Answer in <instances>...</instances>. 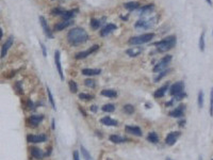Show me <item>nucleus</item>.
I'll return each mask as SVG.
<instances>
[{"label": "nucleus", "mask_w": 213, "mask_h": 160, "mask_svg": "<svg viewBox=\"0 0 213 160\" xmlns=\"http://www.w3.org/2000/svg\"><path fill=\"white\" fill-rule=\"evenodd\" d=\"M90 39L89 34L83 28L80 27H76L73 28L71 30L68 31L67 33V41L68 43L71 44V46L77 47L81 44H84L85 42H87Z\"/></svg>", "instance_id": "nucleus-1"}, {"label": "nucleus", "mask_w": 213, "mask_h": 160, "mask_svg": "<svg viewBox=\"0 0 213 160\" xmlns=\"http://www.w3.org/2000/svg\"><path fill=\"white\" fill-rule=\"evenodd\" d=\"M177 44V37L176 35H170V36H167L163 40L159 41V42H156L154 44V46L157 47V49L159 53H166L168 50L173 49L174 47L176 46Z\"/></svg>", "instance_id": "nucleus-2"}, {"label": "nucleus", "mask_w": 213, "mask_h": 160, "mask_svg": "<svg viewBox=\"0 0 213 160\" xmlns=\"http://www.w3.org/2000/svg\"><path fill=\"white\" fill-rule=\"evenodd\" d=\"M154 36H156L154 33H145V34L138 35V36H132L129 39V44L132 45V46L143 45V44H146L148 43V42H150Z\"/></svg>", "instance_id": "nucleus-3"}, {"label": "nucleus", "mask_w": 213, "mask_h": 160, "mask_svg": "<svg viewBox=\"0 0 213 160\" xmlns=\"http://www.w3.org/2000/svg\"><path fill=\"white\" fill-rule=\"evenodd\" d=\"M157 22V17H148V18H141L134 24L135 29H141V30H146L152 28Z\"/></svg>", "instance_id": "nucleus-4"}, {"label": "nucleus", "mask_w": 213, "mask_h": 160, "mask_svg": "<svg viewBox=\"0 0 213 160\" xmlns=\"http://www.w3.org/2000/svg\"><path fill=\"white\" fill-rule=\"evenodd\" d=\"M172 59H173V57H172L170 55H164L163 58L161 59L160 61L158 62L157 64L154 66V68H152V72H154V73H160V72L164 71V69H166L167 66H168V65H170V63L172 62Z\"/></svg>", "instance_id": "nucleus-5"}, {"label": "nucleus", "mask_w": 213, "mask_h": 160, "mask_svg": "<svg viewBox=\"0 0 213 160\" xmlns=\"http://www.w3.org/2000/svg\"><path fill=\"white\" fill-rule=\"evenodd\" d=\"M98 49H99V45H93V46H91L90 48H89V49L76 53V55H75V59H77V60L85 59L87 57H89L90 55H92V53H96V51H97Z\"/></svg>", "instance_id": "nucleus-6"}, {"label": "nucleus", "mask_w": 213, "mask_h": 160, "mask_svg": "<svg viewBox=\"0 0 213 160\" xmlns=\"http://www.w3.org/2000/svg\"><path fill=\"white\" fill-rule=\"evenodd\" d=\"M183 89H184V83L183 81H178L175 82L173 86L170 88V94L172 96H177L183 93Z\"/></svg>", "instance_id": "nucleus-7"}, {"label": "nucleus", "mask_w": 213, "mask_h": 160, "mask_svg": "<svg viewBox=\"0 0 213 160\" xmlns=\"http://www.w3.org/2000/svg\"><path fill=\"white\" fill-rule=\"evenodd\" d=\"M54 65H56L58 74H59V76H60V79L64 80V74H63V69H62L61 53H60V50H56V53H54Z\"/></svg>", "instance_id": "nucleus-8"}, {"label": "nucleus", "mask_w": 213, "mask_h": 160, "mask_svg": "<svg viewBox=\"0 0 213 160\" xmlns=\"http://www.w3.org/2000/svg\"><path fill=\"white\" fill-rule=\"evenodd\" d=\"M13 43H14V37H13V35H11V36H9V39L6 41V43L2 45V47H1L0 58L3 59L4 57H6V53H8V51H9V49L11 48V46H13Z\"/></svg>", "instance_id": "nucleus-9"}, {"label": "nucleus", "mask_w": 213, "mask_h": 160, "mask_svg": "<svg viewBox=\"0 0 213 160\" xmlns=\"http://www.w3.org/2000/svg\"><path fill=\"white\" fill-rule=\"evenodd\" d=\"M38 18H40L41 26L43 28V31H44V33H45V35H46L47 37H49V39H53L52 31L50 30V28H49V26H48V24H47V20L45 19V17H44V16H40Z\"/></svg>", "instance_id": "nucleus-10"}, {"label": "nucleus", "mask_w": 213, "mask_h": 160, "mask_svg": "<svg viewBox=\"0 0 213 160\" xmlns=\"http://www.w3.org/2000/svg\"><path fill=\"white\" fill-rule=\"evenodd\" d=\"M180 135H181L180 131H173V133H170L166 135V138H165V143H166L167 145L172 146V145H174L176 143V141L178 140Z\"/></svg>", "instance_id": "nucleus-11"}, {"label": "nucleus", "mask_w": 213, "mask_h": 160, "mask_svg": "<svg viewBox=\"0 0 213 160\" xmlns=\"http://www.w3.org/2000/svg\"><path fill=\"white\" fill-rule=\"evenodd\" d=\"M27 140L31 143H43L47 140L46 135H28Z\"/></svg>", "instance_id": "nucleus-12"}, {"label": "nucleus", "mask_w": 213, "mask_h": 160, "mask_svg": "<svg viewBox=\"0 0 213 160\" xmlns=\"http://www.w3.org/2000/svg\"><path fill=\"white\" fill-rule=\"evenodd\" d=\"M73 24H74V20H73V19H66V20L64 19V20H62V22L56 24L54 27H53V30L62 31V30H64V29H66L67 27H69L71 25H73Z\"/></svg>", "instance_id": "nucleus-13"}, {"label": "nucleus", "mask_w": 213, "mask_h": 160, "mask_svg": "<svg viewBox=\"0 0 213 160\" xmlns=\"http://www.w3.org/2000/svg\"><path fill=\"white\" fill-rule=\"evenodd\" d=\"M116 25L114 24H107L105 26L102 27V29L100 30V36L102 37H105L107 35H109L110 33H112L113 31L116 30Z\"/></svg>", "instance_id": "nucleus-14"}, {"label": "nucleus", "mask_w": 213, "mask_h": 160, "mask_svg": "<svg viewBox=\"0 0 213 160\" xmlns=\"http://www.w3.org/2000/svg\"><path fill=\"white\" fill-rule=\"evenodd\" d=\"M44 116L42 114H32L30 117H29V122L32 126H37L38 124H41L43 122Z\"/></svg>", "instance_id": "nucleus-15"}, {"label": "nucleus", "mask_w": 213, "mask_h": 160, "mask_svg": "<svg viewBox=\"0 0 213 160\" xmlns=\"http://www.w3.org/2000/svg\"><path fill=\"white\" fill-rule=\"evenodd\" d=\"M30 151H31V155H32V157H34L35 159H37V160H42L44 158V156H45L44 152L42 151L41 148L35 147V146L31 147Z\"/></svg>", "instance_id": "nucleus-16"}, {"label": "nucleus", "mask_w": 213, "mask_h": 160, "mask_svg": "<svg viewBox=\"0 0 213 160\" xmlns=\"http://www.w3.org/2000/svg\"><path fill=\"white\" fill-rule=\"evenodd\" d=\"M185 110V106L184 105H180L179 107H177L176 109H174L173 111L170 112V116L172 117H180L183 115V112Z\"/></svg>", "instance_id": "nucleus-17"}, {"label": "nucleus", "mask_w": 213, "mask_h": 160, "mask_svg": "<svg viewBox=\"0 0 213 160\" xmlns=\"http://www.w3.org/2000/svg\"><path fill=\"white\" fill-rule=\"evenodd\" d=\"M154 3H149L146 6H143L141 8H139V13L141 15H145V14H149V13L154 12Z\"/></svg>", "instance_id": "nucleus-18"}, {"label": "nucleus", "mask_w": 213, "mask_h": 160, "mask_svg": "<svg viewBox=\"0 0 213 160\" xmlns=\"http://www.w3.org/2000/svg\"><path fill=\"white\" fill-rule=\"evenodd\" d=\"M143 51V48L142 47H131V48H129V49L126 50V53L129 57H132V58H134V57H138L139 55H141Z\"/></svg>", "instance_id": "nucleus-19"}, {"label": "nucleus", "mask_w": 213, "mask_h": 160, "mask_svg": "<svg viewBox=\"0 0 213 160\" xmlns=\"http://www.w3.org/2000/svg\"><path fill=\"white\" fill-rule=\"evenodd\" d=\"M125 129H126L127 133H131V135H136V137H141V135H143L141 128L138 126H129V125H128V126L125 127Z\"/></svg>", "instance_id": "nucleus-20"}, {"label": "nucleus", "mask_w": 213, "mask_h": 160, "mask_svg": "<svg viewBox=\"0 0 213 160\" xmlns=\"http://www.w3.org/2000/svg\"><path fill=\"white\" fill-rule=\"evenodd\" d=\"M81 73L85 76H97V75H100L101 69L100 68H83Z\"/></svg>", "instance_id": "nucleus-21"}, {"label": "nucleus", "mask_w": 213, "mask_h": 160, "mask_svg": "<svg viewBox=\"0 0 213 160\" xmlns=\"http://www.w3.org/2000/svg\"><path fill=\"white\" fill-rule=\"evenodd\" d=\"M168 88H170V84H168V83L164 84L163 86H161L160 89H158L157 91L154 93V96L156 97V98H162V97L165 95V93H166V91H167Z\"/></svg>", "instance_id": "nucleus-22"}, {"label": "nucleus", "mask_w": 213, "mask_h": 160, "mask_svg": "<svg viewBox=\"0 0 213 160\" xmlns=\"http://www.w3.org/2000/svg\"><path fill=\"white\" fill-rule=\"evenodd\" d=\"M100 123L105 125V126H117L118 125L117 121L113 120L110 116H105L102 117V119H100Z\"/></svg>", "instance_id": "nucleus-23"}, {"label": "nucleus", "mask_w": 213, "mask_h": 160, "mask_svg": "<svg viewBox=\"0 0 213 160\" xmlns=\"http://www.w3.org/2000/svg\"><path fill=\"white\" fill-rule=\"evenodd\" d=\"M124 8L128 11H134V10H139L140 8V2L138 1H130V2H126L124 4Z\"/></svg>", "instance_id": "nucleus-24"}, {"label": "nucleus", "mask_w": 213, "mask_h": 160, "mask_svg": "<svg viewBox=\"0 0 213 160\" xmlns=\"http://www.w3.org/2000/svg\"><path fill=\"white\" fill-rule=\"evenodd\" d=\"M79 10L78 9H74V10H69V11H65L63 14H62V17H63V20H66V19H73L75 17V15L78 13Z\"/></svg>", "instance_id": "nucleus-25"}, {"label": "nucleus", "mask_w": 213, "mask_h": 160, "mask_svg": "<svg viewBox=\"0 0 213 160\" xmlns=\"http://www.w3.org/2000/svg\"><path fill=\"white\" fill-rule=\"evenodd\" d=\"M101 95L105 96V97H108V98H116V97H117V92L114 91V90H111V89L102 90Z\"/></svg>", "instance_id": "nucleus-26"}, {"label": "nucleus", "mask_w": 213, "mask_h": 160, "mask_svg": "<svg viewBox=\"0 0 213 160\" xmlns=\"http://www.w3.org/2000/svg\"><path fill=\"white\" fill-rule=\"evenodd\" d=\"M109 140L111 142H113V143H115V144H119V143H124V142L127 141L126 138L119 137V135H111L109 137Z\"/></svg>", "instance_id": "nucleus-27"}, {"label": "nucleus", "mask_w": 213, "mask_h": 160, "mask_svg": "<svg viewBox=\"0 0 213 160\" xmlns=\"http://www.w3.org/2000/svg\"><path fill=\"white\" fill-rule=\"evenodd\" d=\"M147 140H148L150 143H158L159 142V135H158L157 133L154 131H152L147 135Z\"/></svg>", "instance_id": "nucleus-28"}, {"label": "nucleus", "mask_w": 213, "mask_h": 160, "mask_svg": "<svg viewBox=\"0 0 213 160\" xmlns=\"http://www.w3.org/2000/svg\"><path fill=\"white\" fill-rule=\"evenodd\" d=\"M90 25H91V28H92L93 30H97V29L100 28L101 20H99V19H97V18H92L91 19V22H90Z\"/></svg>", "instance_id": "nucleus-29"}, {"label": "nucleus", "mask_w": 213, "mask_h": 160, "mask_svg": "<svg viewBox=\"0 0 213 160\" xmlns=\"http://www.w3.org/2000/svg\"><path fill=\"white\" fill-rule=\"evenodd\" d=\"M80 148H81V155L83 156V159L84 160H93V158H92V156H91V154L89 153V152H87V149L85 147H84L83 145H81Z\"/></svg>", "instance_id": "nucleus-30"}, {"label": "nucleus", "mask_w": 213, "mask_h": 160, "mask_svg": "<svg viewBox=\"0 0 213 160\" xmlns=\"http://www.w3.org/2000/svg\"><path fill=\"white\" fill-rule=\"evenodd\" d=\"M170 68H166V69H164V71H162V72H160V73H158V76L156 78H154V82H159V81H160L161 79H162V78H164L165 77V76H166L167 74H168V73H170Z\"/></svg>", "instance_id": "nucleus-31"}, {"label": "nucleus", "mask_w": 213, "mask_h": 160, "mask_svg": "<svg viewBox=\"0 0 213 160\" xmlns=\"http://www.w3.org/2000/svg\"><path fill=\"white\" fill-rule=\"evenodd\" d=\"M47 94H48V98H49V102L50 105H51V107H52L53 110H57V107H56V102H54V99H53V95L52 93H51V91H50V89L47 86Z\"/></svg>", "instance_id": "nucleus-32"}, {"label": "nucleus", "mask_w": 213, "mask_h": 160, "mask_svg": "<svg viewBox=\"0 0 213 160\" xmlns=\"http://www.w3.org/2000/svg\"><path fill=\"white\" fill-rule=\"evenodd\" d=\"M199 49L200 51H205V48H206V43H205V31H203L200 34V37H199Z\"/></svg>", "instance_id": "nucleus-33"}, {"label": "nucleus", "mask_w": 213, "mask_h": 160, "mask_svg": "<svg viewBox=\"0 0 213 160\" xmlns=\"http://www.w3.org/2000/svg\"><path fill=\"white\" fill-rule=\"evenodd\" d=\"M123 110H124V112H125V113H127V114H132L133 112H134V107H133L132 105L128 104V105L124 106Z\"/></svg>", "instance_id": "nucleus-34"}, {"label": "nucleus", "mask_w": 213, "mask_h": 160, "mask_svg": "<svg viewBox=\"0 0 213 160\" xmlns=\"http://www.w3.org/2000/svg\"><path fill=\"white\" fill-rule=\"evenodd\" d=\"M115 110V106L113 104H107V105L102 106V111L103 112H113Z\"/></svg>", "instance_id": "nucleus-35"}, {"label": "nucleus", "mask_w": 213, "mask_h": 160, "mask_svg": "<svg viewBox=\"0 0 213 160\" xmlns=\"http://www.w3.org/2000/svg\"><path fill=\"white\" fill-rule=\"evenodd\" d=\"M204 92L203 91H199L198 92V99H197V102H198V107L199 108H203L204 107Z\"/></svg>", "instance_id": "nucleus-36"}, {"label": "nucleus", "mask_w": 213, "mask_h": 160, "mask_svg": "<svg viewBox=\"0 0 213 160\" xmlns=\"http://www.w3.org/2000/svg\"><path fill=\"white\" fill-rule=\"evenodd\" d=\"M68 84H69V89H71V93H77V91H78V86H77V83L75 82L74 80H71Z\"/></svg>", "instance_id": "nucleus-37"}, {"label": "nucleus", "mask_w": 213, "mask_h": 160, "mask_svg": "<svg viewBox=\"0 0 213 160\" xmlns=\"http://www.w3.org/2000/svg\"><path fill=\"white\" fill-rule=\"evenodd\" d=\"M79 98L83 99V100H92L94 98V96L91 94H87V93H80L79 94Z\"/></svg>", "instance_id": "nucleus-38"}, {"label": "nucleus", "mask_w": 213, "mask_h": 160, "mask_svg": "<svg viewBox=\"0 0 213 160\" xmlns=\"http://www.w3.org/2000/svg\"><path fill=\"white\" fill-rule=\"evenodd\" d=\"M84 84L87 86H89V88H95L96 83H95V80L94 79H91V78H89V79H85L84 80Z\"/></svg>", "instance_id": "nucleus-39"}, {"label": "nucleus", "mask_w": 213, "mask_h": 160, "mask_svg": "<svg viewBox=\"0 0 213 160\" xmlns=\"http://www.w3.org/2000/svg\"><path fill=\"white\" fill-rule=\"evenodd\" d=\"M64 12L65 11L63 9H61V8H54V9L51 10V14L52 15H62Z\"/></svg>", "instance_id": "nucleus-40"}, {"label": "nucleus", "mask_w": 213, "mask_h": 160, "mask_svg": "<svg viewBox=\"0 0 213 160\" xmlns=\"http://www.w3.org/2000/svg\"><path fill=\"white\" fill-rule=\"evenodd\" d=\"M210 115L213 116V88L211 90V96H210Z\"/></svg>", "instance_id": "nucleus-41"}, {"label": "nucleus", "mask_w": 213, "mask_h": 160, "mask_svg": "<svg viewBox=\"0 0 213 160\" xmlns=\"http://www.w3.org/2000/svg\"><path fill=\"white\" fill-rule=\"evenodd\" d=\"M41 48H42V51H43V55L44 57H45V58H46L47 57V50H46V46H45V45H44L43 43H42V42H41Z\"/></svg>", "instance_id": "nucleus-42"}, {"label": "nucleus", "mask_w": 213, "mask_h": 160, "mask_svg": "<svg viewBox=\"0 0 213 160\" xmlns=\"http://www.w3.org/2000/svg\"><path fill=\"white\" fill-rule=\"evenodd\" d=\"M185 96H186V94H185L184 92L183 93H181V94H179V95H177V96H175V97H176V100H180V99H182V98H184Z\"/></svg>", "instance_id": "nucleus-43"}, {"label": "nucleus", "mask_w": 213, "mask_h": 160, "mask_svg": "<svg viewBox=\"0 0 213 160\" xmlns=\"http://www.w3.org/2000/svg\"><path fill=\"white\" fill-rule=\"evenodd\" d=\"M73 156H74V160H80V158H79V153H78L77 151H75L74 153H73Z\"/></svg>", "instance_id": "nucleus-44"}, {"label": "nucleus", "mask_w": 213, "mask_h": 160, "mask_svg": "<svg viewBox=\"0 0 213 160\" xmlns=\"http://www.w3.org/2000/svg\"><path fill=\"white\" fill-rule=\"evenodd\" d=\"M79 111H80L81 113L83 114V116H87V112H85V110H84L83 108H81V107H79Z\"/></svg>", "instance_id": "nucleus-45"}, {"label": "nucleus", "mask_w": 213, "mask_h": 160, "mask_svg": "<svg viewBox=\"0 0 213 160\" xmlns=\"http://www.w3.org/2000/svg\"><path fill=\"white\" fill-rule=\"evenodd\" d=\"M91 110H92L93 112H97V111H98V107L96 105H93L92 108H91Z\"/></svg>", "instance_id": "nucleus-46"}, {"label": "nucleus", "mask_w": 213, "mask_h": 160, "mask_svg": "<svg viewBox=\"0 0 213 160\" xmlns=\"http://www.w3.org/2000/svg\"><path fill=\"white\" fill-rule=\"evenodd\" d=\"M173 104H174V100H170V102H167L166 104H165V106H166V107H170Z\"/></svg>", "instance_id": "nucleus-47"}, {"label": "nucleus", "mask_w": 213, "mask_h": 160, "mask_svg": "<svg viewBox=\"0 0 213 160\" xmlns=\"http://www.w3.org/2000/svg\"><path fill=\"white\" fill-rule=\"evenodd\" d=\"M2 36H3V31H2V29H1V27H0V40L2 39Z\"/></svg>", "instance_id": "nucleus-48"}, {"label": "nucleus", "mask_w": 213, "mask_h": 160, "mask_svg": "<svg viewBox=\"0 0 213 160\" xmlns=\"http://www.w3.org/2000/svg\"><path fill=\"white\" fill-rule=\"evenodd\" d=\"M184 123H185L184 120H183V121H180V122H179V125H180V126H184Z\"/></svg>", "instance_id": "nucleus-49"}, {"label": "nucleus", "mask_w": 213, "mask_h": 160, "mask_svg": "<svg viewBox=\"0 0 213 160\" xmlns=\"http://www.w3.org/2000/svg\"><path fill=\"white\" fill-rule=\"evenodd\" d=\"M206 1H207V3H208V4H209V6H213V3H212V0H206Z\"/></svg>", "instance_id": "nucleus-50"}, {"label": "nucleus", "mask_w": 213, "mask_h": 160, "mask_svg": "<svg viewBox=\"0 0 213 160\" xmlns=\"http://www.w3.org/2000/svg\"><path fill=\"white\" fill-rule=\"evenodd\" d=\"M52 129H54V120H52Z\"/></svg>", "instance_id": "nucleus-51"}, {"label": "nucleus", "mask_w": 213, "mask_h": 160, "mask_svg": "<svg viewBox=\"0 0 213 160\" xmlns=\"http://www.w3.org/2000/svg\"><path fill=\"white\" fill-rule=\"evenodd\" d=\"M165 160H173V159H172V158H170V157H167V158H166V159H165Z\"/></svg>", "instance_id": "nucleus-52"}, {"label": "nucleus", "mask_w": 213, "mask_h": 160, "mask_svg": "<svg viewBox=\"0 0 213 160\" xmlns=\"http://www.w3.org/2000/svg\"><path fill=\"white\" fill-rule=\"evenodd\" d=\"M198 160H203V158L200 157V158H199V159H198Z\"/></svg>", "instance_id": "nucleus-53"}, {"label": "nucleus", "mask_w": 213, "mask_h": 160, "mask_svg": "<svg viewBox=\"0 0 213 160\" xmlns=\"http://www.w3.org/2000/svg\"><path fill=\"white\" fill-rule=\"evenodd\" d=\"M212 160H213V159H212Z\"/></svg>", "instance_id": "nucleus-54"}]
</instances>
